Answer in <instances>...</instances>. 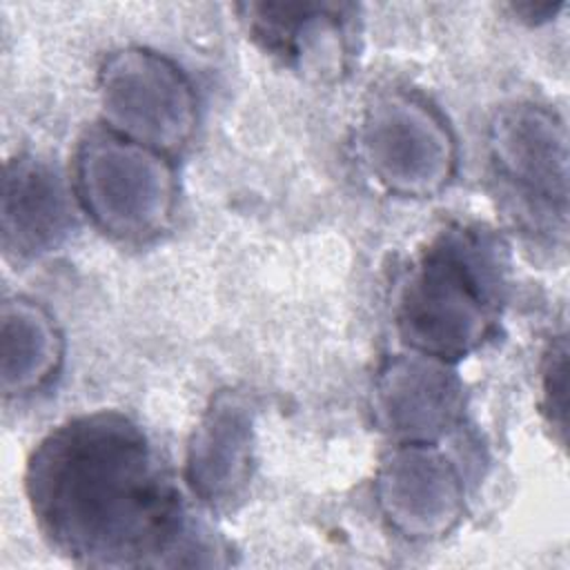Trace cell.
Segmentation results:
<instances>
[{
	"label": "cell",
	"instance_id": "1",
	"mask_svg": "<svg viewBox=\"0 0 570 570\" xmlns=\"http://www.w3.org/2000/svg\"><path fill=\"white\" fill-rule=\"evenodd\" d=\"M24 492L53 550L87 568L216 563L145 432L120 412H91L53 428L31 452Z\"/></svg>",
	"mask_w": 570,
	"mask_h": 570
},
{
	"label": "cell",
	"instance_id": "2",
	"mask_svg": "<svg viewBox=\"0 0 570 570\" xmlns=\"http://www.w3.org/2000/svg\"><path fill=\"white\" fill-rule=\"evenodd\" d=\"M505 263L499 240L479 229L441 234L403 283L396 325L414 352L452 363L494 330Z\"/></svg>",
	"mask_w": 570,
	"mask_h": 570
},
{
	"label": "cell",
	"instance_id": "3",
	"mask_svg": "<svg viewBox=\"0 0 570 570\" xmlns=\"http://www.w3.org/2000/svg\"><path fill=\"white\" fill-rule=\"evenodd\" d=\"M73 194L105 234L140 243L169 225L176 176L165 154L102 127L76 149Z\"/></svg>",
	"mask_w": 570,
	"mask_h": 570
},
{
	"label": "cell",
	"instance_id": "4",
	"mask_svg": "<svg viewBox=\"0 0 570 570\" xmlns=\"http://www.w3.org/2000/svg\"><path fill=\"white\" fill-rule=\"evenodd\" d=\"M107 129L160 154H174L194 134L196 96L185 73L147 49L111 53L98 78Z\"/></svg>",
	"mask_w": 570,
	"mask_h": 570
},
{
	"label": "cell",
	"instance_id": "5",
	"mask_svg": "<svg viewBox=\"0 0 570 570\" xmlns=\"http://www.w3.org/2000/svg\"><path fill=\"white\" fill-rule=\"evenodd\" d=\"M363 147L372 174L401 196L425 198L441 191L456 165L445 120L407 94H387L367 109Z\"/></svg>",
	"mask_w": 570,
	"mask_h": 570
},
{
	"label": "cell",
	"instance_id": "6",
	"mask_svg": "<svg viewBox=\"0 0 570 570\" xmlns=\"http://www.w3.org/2000/svg\"><path fill=\"white\" fill-rule=\"evenodd\" d=\"M490 158L497 180L530 218L566 227L568 142L554 114L537 105H514L497 114Z\"/></svg>",
	"mask_w": 570,
	"mask_h": 570
},
{
	"label": "cell",
	"instance_id": "7",
	"mask_svg": "<svg viewBox=\"0 0 570 570\" xmlns=\"http://www.w3.org/2000/svg\"><path fill=\"white\" fill-rule=\"evenodd\" d=\"M376 501L387 523L407 539L448 534L463 514V483L434 443L403 441L381 463Z\"/></svg>",
	"mask_w": 570,
	"mask_h": 570
},
{
	"label": "cell",
	"instance_id": "8",
	"mask_svg": "<svg viewBox=\"0 0 570 570\" xmlns=\"http://www.w3.org/2000/svg\"><path fill=\"white\" fill-rule=\"evenodd\" d=\"M254 474V419L236 392H218L196 425L185 463L194 497L212 510H229Z\"/></svg>",
	"mask_w": 570,
	"mask_h": 570
},
{
	"label": "cell",
	"instance_id": "9",
	"mask_svg": "<svg viewBox=\"0 0 570 570\" xmlns=\"http://www.w3.org/2000/svg\"><path fill=\"white\" fill-rule=\"evenodd\" d=\"M374 407L383 430L403 441L432 443L454 423L461 387L445 361L414 352L381 370Z\"/></svg>",
	"mask_w": 570,
	"mask_h": 570
},
{
	"label": "cell",
	"instance_id": "10",
	"mask_svg": "<svg viewBox=\"0 0 570 570\" xmlns=\"http://www.w3.org/2000/svg\"><path fill=\"white\" fill-rule=\"evenodd\" d=\"M0 220L7 256L27 261L56 249L71 229V203L60 174L36 156L9 160Z\"/></svg>",
	"mask_w": 570,
	"mask_h": 570
},
{
	"label": "cell",
	"instance_id": "11",
	"mask_svg": "<svg viewBox=\"0 0 570 570\" xmlns=\"http://www.w3.org/2000/svg\"><path fill=\"white\" fill-rule=\"evenodd\" d=\"M243 9L254 38L283 60L307 67L318 60V42L334 56L345 58L343 27L347 4L258 2Z\"/></svg>",
	"mask_w": 570,
	"mask_h": 570
},
{
	"label": "cell",
	"instance_id": "12",
	"mask_svg": "<svg viewBox=\"0 0 570 570\" xmlns=\"http://www.w3.org/2000/svg\"><path fill=\"white\" fill-rule=\"evenodd\" d=\"M62 363V334L51 314L27 298L2 305V392L22 396L47 385Z\"/></svg>",
	"mask_w": 570,
	"mask_h": 570
},
{
	"label": "cell",
	"instance_id": "13",
	"mask_svg": "<svg viewBox=\"0 0 570 570\" xmlns=\"http://www.w3.org/2000/svg\"><path fill=\"white\" fill-rule=\"evenodd\" d=\"M568 347L566 338L561 336L552 343L546 367H543V407L554 428L566 434V405H568Z\"/></svg>",
	"mask_w": 570,
	"mask_h": 570
}]
</instances>
